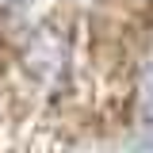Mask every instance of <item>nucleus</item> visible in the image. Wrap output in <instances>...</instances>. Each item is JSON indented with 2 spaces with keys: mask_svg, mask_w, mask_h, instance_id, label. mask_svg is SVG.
Instances as JSON below:
<instances>
[{
  "mask_svg": "<svg viewBox=\"0 0 153 153\" xmlns=\"http://www.w3.org/2000/svg\"><path fill=\"white\" fill-rule=\"evenodd\" d=\"M80 65V50H76V35L61 23H38L35 35H27L23 54H19V69L27 76V84L38 92H61L69 88Z\"/></svg>",
  "mask_w": 153,
  "mask_h": 153,
  "instance_id": "1",
  "label": "nucleus"
},
{
  "mask_svg": "<svg viewBox=\"0 0 153 153\" xmlns=\"http://www.w3.org/2000/svg\"><path fill=\"white\" fill-rule=\"evenodd\" d=\"M134 107H138V126H153V61L138 73V84H134Z\"/></svg>",
  "mask_w": 153,
  "mask_h": 153,
  "instance_id": "2",
  "label": "nucleus"
},
{
  "mask_svg": "<svg viewBox=\"0 0 153 153\" xmlns=\"http://www.w3.org/2000/svg\"><path fill=\"white\" fill-rule=\"evenodd\" d=\"M35 0H0V16H8V12H23V8H31Z\"/></svg>",
  "mask_w": 153,
  "mask_h": 153,
  "instance_id": "3",
  "label": "nucleus"
}]
</instances>
